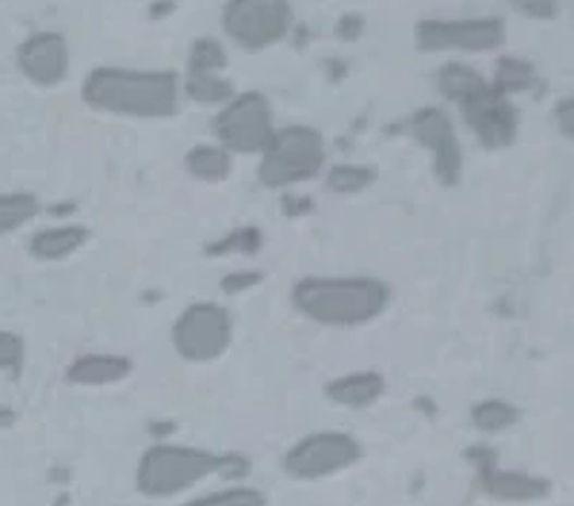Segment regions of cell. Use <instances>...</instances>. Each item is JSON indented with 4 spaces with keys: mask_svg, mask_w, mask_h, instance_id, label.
I'll return each mask as SVG.
<instances>
[{
    "mask_svg": "<svg viewBox=\"0 0 574 506\" xmlns=\"http://www.w3.org/2000/svg\"><path fill=\"white\" fill-rule=\"evenodd\" d=\"M89 110L121 119H173L182 107V79L170 70L98 67L81 84Z\"/></svg>",
    "mask_w": 574,
    "mask_h": 506,
    "instance_id": "obj_1",
    "label": "cell"
},
{
    "mask_svg": "<svg viewBox=\"0 0 574 506\" xmlns=\"http://www.w3.org/2000/svg\"><path fill=\"white\" fill-rule=\"evenodd\" d=\"M293 309L322 328H359L391 305V288L377 277H305L293 285Z\"/></svg>",
    "mask_w": 574,
    "mask_h": 506,
    "instance_id": "obj_2",
    "label": "cell"
},
{
    "mask_svg": "<svg viewBox=\"0 0 574 506\" xmlns=\"http://www.w3.org/2000/svg\"><path fill=\"white\" fill-rule=\"evenodd\" d=\"M224 460L198 446L156 443L144 451L135 469V490L147 498L164 501L193 490L196 483L216 472H224Z\"/></svg>",
    "mask_w": 574,
    "mask_h": 506,
    "instance_id": "obj_3",
    "label": "cell"
},
{
    "mask_svg": "<svg viewBox=\"0 0 574 506\" xmlns=\"http://www.w3.org/2000/svg\"><path fill=\"white\" fill-rule=\"evenodd\" d=\"M259 156V182L268 190H288L322 173L328 144L316 126L288 124L270 135L268 147Z\"/></svg>",
    "mask_w": 574,
    "mask_h": 506,
    "instance_id": "obj_4",
    "label": "cell"
},
{
    "mask_svg": "<svg viewBox=\"0 0 574 506\" xmlns=\"http://www.w3.org/2000/svg\"><path fill=\"white\" fill-rule=\"evenodd\" d=\"M221 29L244 52H265L293 29L291 0H228L221 9Z\"/></svg>",
    "mask_w": 574,
    "mask_h": 506,
    "instance_id": "obj_5",
    "label": "cell"
},
{
    "mask_svg": "<svg viewBox=\"0 0 574 506\" xmlns=\"http://www.w3.org/2000/svg\"><path fill=\"white\" fill-rule=\"evenodd\" d=\"M212 133L219 144L233 156H253L268 147L270 135L276 133L273 107L270 98L259 89L236 93L212 119Z\"/></svg>",
    "mask_w": 574,
    "mask_h": 506,
    "instance_id": "obj_6",
    "label": "cell"
},
{
    "mask_svg": "<svg viewBox=\"0 0 574 506\" xmlns=\"http://www.w3.org/2000/svg\"><path fill=\"white\" fill-rule=\"evenodd\" d=\"M170 340L187 363H212L233 342V316L219 302H193L175 316Z\"/></svg>",
    "mask_w": 574,
    "mask_h": 506,
    "instance_id": "obj_7",
    "label": "cell"
},
{
    "mask_svg": "<svg viewBox=\"0 0 574 506\" xmlns=\"http://www.w3.org/2000/svg\"><path fill=\"white\" fill-rule=\"evenodd\" d=\"M363 443L347 432L325 429L300 437L284 451L282 469L293 481H322L331 474L345 472L363 460Z\"/></svg>",
    "mask_w": 574,
    "mask_h": 506,
    "instance_id": "obj_8",
    "label": "cell"
},
{
    "mask_svg": "<svg viewBox=\"0 0 574 506\" xmlns=\"http://www.w3.org/2000/svg\"><path fill=\"white\" fill-rule=\"evenodd\" d=\"M419 52H465V56H483L494 52L505 44L509 32L500 17H428L419 21L417 32Z\"/></svg>",
    "mask_w": 574,
    "mask_h": 506,
    "instance_id": "obj_9",
    "label": "cell"
},
{
    "mask_svg": "<svg viewBox=\"0 0 574 506\" xmlns=\"http://www.w3.org/2000/svg\"><path fill=\"white\" fill-rule=\"evenodd\" d=\"M408 133L417 144H423L431 156V170L437 182L454 188L463 179V147L456 138L454 121L442 107H423L408 119Z\"/></svg>",
    "mask_w": 574,
    "mask_h": 506,
    "instance_id": "obj_10",
    "label": "cell"
},
{
    "mask_svg": "<svg viewBox=\"0 0 574 506\" xmlns=\"http://www.w3.org/2000/svg\"><path fill=\"white\" fill-rule=\"evenodd\" d=\"M465 124L474 133V138L486 147V150H505L517 142L520 112L512 104V98L497 93L488 81V87L472 95L468 101L460 104Z\"/></svg>",
    "mask_w": 574,
    "mask_h": 506,
    "instance_id": "obj_11",
    "label": "cell"
},
{
    "mask_svg": "<svg viewBox=\"0 0 574 506\" xmlns=\"http://www.w3.org/2000/svg\"><path fill=\"white\" fill-rule=\"evenodd\" d=\"M17 72L35 87H58L70 72V40L61 32H35L15 52Z\"/></svg>",
    "mask_w": 574,
    "mask_h": 506,
    "instance_id": "obj_12",
    "label": "cell"
},
{
    "mask_svg": "<svg viewBox=\"0 0 574 506\" xmlns=\"http://www.w3.org/2000/svg\"><path fill=\"white\" fill-rule=\"evenodd\" d=\"M480 472V490L494 501L505 504H528V501H544L551 495V481L537 478L528 472H514V469H500L494 460L477 463Z\"/></svg>",
    "mask_w": 574,
    "mask_h": 506,
    "instance_id": "obj_13",
    "label": "cell"
},
{
    "mask_svg": "<svg viewBox=\"0 0 574 506\" xmlns=\"http://www.w3.org/2000/svg\"><path fill=\"white\" fill-rule=\"evenodd\" d=\"M133 374V360L124 354H81L66 365V383L84 388L112 386Z\"/></svg>",
    "mask_w": 574,
    "mask_h": 506,
    "instance_id": "obj_14",
    "label": "cell"
},
{
    "mask_svg": "<svg viewBox=\"0 0 574 506\" xmlns=\"http://www.w3.org/2000/svg\"><path fill=\"white\" fill-rule=\"evenodd\" d=\"M87 225H52V228L35 230L29 239L32 260L38 262H61L70 260L72 253H78L81 248L89 242Z\"/></svg>",
    "mask_w": 574,
    "mask_h": 506,
    "instance_id": "obj_15",
    "label": "cell"
},
{
    "mask_svg": "<svg viewBox=\"0 0 574 506\" xmlns=\"http://www.w3.org/2000/svg\"><path fill=\"white\" fill-rule=\"evenodd\" d=\"M325 395L328 400L337 406H345V409H368L386 395V377L374 369L368 372H354V374H342V377L331 380L325 386Z\"/></svg>",
    "mask_w": 574,
    "mask_h": 506,
    "instance_id": "obj_16",
    "label": "cell"
},
{
    "mask_svg": "<svg viewBox=\"0 0 574 506\" xmlns=\"http://www.w3.org/2000/svg\"><path fill=\"white\" fill-rule=\"evenodd\" d=\"M488 87L486 75H483L477 67L463 61H449L442 63L440 70H437V89L445 101L451 104H465L472 95H477L480 89Z\"/></svg>",
    "mask_w": 574,
    "mask_h": 506,
    "instance_id": "obj_17",
    "label": "cell"
},
{
    "mask_svg": "<svg viewBox=\"0 0 574 506\" xmlns=\"http://www.w3.org/2000/svg\"><path fill=\"white\" fill-rule=\"evenodd\" d=\"M184 167L198 182L219 184L233 173V153L224 150L221 144H196L184 156Z\"/></svg>",
    "mask_w": 574,
    "mask_h": 506,
    "instance_id": "obj_18",
    "label": "cell"
},
{
    "mask_svg": "<svg viewBox=\"0 0 574 506\" xmlns=\"http://www.w3.org/2000/svg\"><path fill=\"white\" fill-rule=\"evenodd\" d=\"M182 95L201 107H216L228 104L236 95V87L233 81L224 79V72H187L182 81Z\"/></svg>",
    "mask_w": 574,
    "mask_h": 506,
    "instance_id": "obj_19",
    "label": "cell"
},
{
    "mask_svg": "<svg viewBox=\"0 0 574 506\" xmlns=\"http://www.w3.org/2000/svg\"><path fill=\"white\" fill-rule=\"evenodd\" d=\"M535 84H537L535 67L528 61H523V58H514V56L500 58L494 81H491V87H494L500 95H505V98H512V95L517 93H528Z\"/></svg>",
    "mask_w": 574,
    "mask_h": 506,
    "instance_id": "obj_20",
    "label": "cell"
},
{
    "mask_svg": "<svg viewBox=\"0 0 574 506\" xmlns=\"http://www.w3.org/2000/svg\"><path fill=\"white\" fill-rule=\"evenodd\" d=\"M520 420V409L509 400H500V397H488L472 409V423L477 432H486V435H494V432H505L512 429Z\"/></svg>",
    "mask_w": 574,
    "mask_h": 506,
    "instance_id": "obj_21",
    "label": "cell"
},
{
    "mask_svg": "<svg viewBox=\"0 0 574 506\" xmlns=\"http://www.w3.org/2000/svg\"><path fill=\"white\" fill-rule=\"evenodd\" d=\"M40 214V202L32 193H0V237L29 225Z\"/></svg>",
    "mask_w": 574,
    "mask_h": 506,
    "instance_id": "obj_22",
    "label": "cell"
},
{
    "mask_svg": "<svg viewBox=\"0 0 574 506\" xmlns=\"http://www.w3.org/2000/svg\"><path fill=\"white\" fill-rule=\"evenodd\" d=\"M377 182V170L365 165H333L325 176V184L331 193L339 196H351V193H363L370 184Z\"/></svg>",
    "mask_w": 574,
    "mask_h": 506,
    "instance_id": "obj_23",
    "label": "cell"
},
{
    "mask_svg": "<svg viewBox=\"0 0 574 506\" xmlns=\"http://www.w3.org/2000/svg\"><path fill=\"white\" fill-rule=\"evenodd\" d=\"M228 70V49L216 38H196L187 58V72H224Z\"/></svg>",
    "mask_w": 574,
    "mask_h": 506,
    "instance_id": "obj_24",
    "label": "cell"
},
{
    "mask_svg": "<svg viewBox=\"0 0 574 506\" xmlns=\"http://www.w3.org/2000/svg\"><path fill=\"white\" fill-rule=\"evenodd\" d=\"M184 506H268L265 492L253 490V486H230V490L207 492L201 498L187 501Z\"/></svg>",
    "mask_w": 574,
    "mask_h": 506,
    "instance_id": "obj_25",
    "label": "cell"
},
{
    "mask_svg": "<svg viewBox=\"0 0 574 506\" xmlns=\"http://www.w3.org/2000/svg\"><path fill=\"white\" fill-rule=\"evenodd\" d=\"M24 357H26L24 340H21L15 332L0 328V374L17 372L21 363H24Z\"/></svg>",
    "mask_w": 574,
    "mask_h": 506,
    "instance_id": "obj_26",
    "label": "cell"
},
{
    "mask_svg": "<svg viewBox=\"0 0 574 506\" xmlns=\"http://www.w3.org/2000/svg\"><path fill=\"white\" fill-rule=\"evenodd\" d=\"M512 9L528 21H554L563 9V0H512Z\"/></svg>",
    "mask_w": 574,
    "mask_h": 506,
    "instance_id": "obj_27",
    "label": "cell"
},
{
    "mask_svg": "<svg viewBox=\"0 0 574 506\" xmlns=\"http://www.w3.org/2000/svg\"><path fill=\"white\" fill-rule=\"evenodd\" d=\"M259 282H261V274L244 270V274H230L228 279H221V291L233 297V293L244 291V288H251V285H259Z\"/></svg>",
    "mask_w": 574,
    "mask_h": 506,
    "instance_id": "obj_28",
    "label": "cell"
},
{
    "mask_svg": "<svg viewBox=\"0 0 574 506\" xmlns=\"http://www.w3.org/2000/svg\"><path fill=\"white\" fill-rule=\"evenodd\" d=\"M554 121H558L560 133L572 138V98H563V101L554 107Z\"/></svg>",
    "mask_w": 574,
    "mask_h": 506,
    "instance_id": "obj_29",
    "label": "cell"
}]
</instances>
